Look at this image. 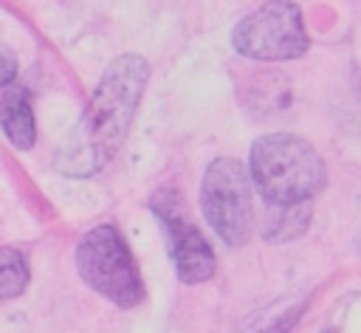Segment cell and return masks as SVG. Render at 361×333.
Segmentation results:
<instances>
[{"label":"cell","instance_id":"cell-2","mask_svg":"<svg viewBox=\"0 0 361 333\" xmlns=\"http://www.w3.org/2000/svg\"><path fill=\"white\" fill-rule=\"evenodd\" d=\"M248 172L257 192L271 206L310 203L327 181L322 155L293 133L259 135L251 147Z\"/></svg>","mask_w":361,"mask_h":333},{"label":"cell","instance_id":"cell-7","mask_svg":"<svg viewBox=\"0 0 361 333\" xmlns=\"http://www.w3.org/2000/svg\"><path fill=\"white\" fill-rule=\"evenodd\" d=\"M0 124L6 138L20 147V150H31L34 138H37V127H34V110L28 102V93L20 87H8L0 99Z\"/></svg>","mask_w":361,"mask_h":333},{"label":"cell","instance_id":"cell-5","mask_svg":"<svg viewBox=\"0 0 361 333\" xmlns=\"http://www.w3.org/2000/svg\"><path fill=\"white\" fill-rule=\"evenodd\" d=\"M234 48L259 62L296 59L307 51L310 40L296 3H265L234 25Z\"/></svg>","mask_w":361,"mask_h":333},{"label":"cell","instance_id":"cell-1","mask_svg":"<svg viewBox=\"0 0 361 333\" xmlns=\"http://www.w3.org/2000/svg\"><path fill=\"white\" fill-rule=\"evenodd\" d=\"M147 76L149 65L141 54H121L107 65L76 130L54 158L59 172L93 175L118 152L133 124Z\"/></svg>","mask_w":361,"mask_h":333},{"label":"cell","instance_id":"cell-6","mask_svg":"<svg viewBox=\"0 0 361 333\" xmlns=\"http://www.w3.org/2000/svg\"><path fill=\"white\" fill-rule=\"evenodd\" d=\"M152 209H155V217L161 220V226L166 231V246H169L178 279L186 282V285L206 282L214 274V265H217L209 240L200 234V229L192 220H186L175 195L161 192L155 198Z\"/></svg>","mask_w":361,"mask_h":333},{"label":"cell","instance_id":"cell-11","mask_svg":"<svg viewBox=\"0 0 361 333\" xmlns=\"http://www.w3.org/2000/svg\"><path fill=\"white\" fill-rule=\"evenodd\" d=\"M14 76H17V56L6 42H0V87L8 85Z\"/></svg>","mask_w":361,"mask_h":333},{"label":"cell","instance_id":"cell-10","mask_svg":"<svg viewBox=\"0 0 361 333\" xmlns=\"http://www.w3.org/2000/svg\"><path fill=\"white\" fill-rule=\"evenodd\" d=\"M28 285V262L17 248L0 246V299L20 296Z\"/></svg>","mask_w":361,"mask_h":333},{"label":"cell","instance_id":"cell-3","mask_svg":"<svg viewBox=\"0 0 361 333\" xmlns=\"http://www.w3.org/2000/svg\"><path fill=\"white\" fill-rule=\"evenodd\" d=\"M76 268L82 279L118 308H133L144 299L138 265L113 226L90 229L76 246Z\"/></svg>","mask_w":361,"mask_h":333},{"label":"cell","instance_id":"cell-8","mask_svg":"<svg viewBox=\"0 0 361 333\" xmlns=\"http://www.w3.org/2000/svg\"><path fill=\"white\" fill-rule=\"evenodd\" d=\"M310 223V203H296V206H271L265 220H262V237L271 243L293 240L299 237Z\"/></svg>","mask_w":361,"mask_h":333},{"label":"cell","instance_id":"cell-9","mask_svg":"<svg viewBox=\"0 0 361 333\" xmlns=\"http://www.w3.org/2000/svg\"><path fill=\"white\" fill-rule=\"evenodd\" d=\"M307 310V299H293V302H274L265 310H259L240 333H288L299 316Z\"/></svg>","mask_w":361,"mask_h":333},{"label":"cell","instance_id":"cell-4","mask_svg":"<svg viewBox=\"0 0 361 333\" xmlns=\"http://www.w3.org/2000/svg\"><path fill=\"white\" fill-rule=\"evenodd\" d=\"M200 209L223 243H245L251 231V172L237 158L212 161L200 183Z\"/></svg>","mask_w":361,"mask_h":333}]
</instances>
